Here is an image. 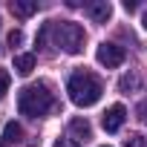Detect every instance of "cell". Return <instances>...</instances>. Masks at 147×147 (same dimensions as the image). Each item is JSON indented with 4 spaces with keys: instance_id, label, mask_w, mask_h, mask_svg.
Masks as SVG:
<instances>
[{
    "instance_id": "cell-1",
    "label": "cell",
    "mask_w": 147,
    "mask_h": 147,
    "mask_svg": "<svg viewBox=\"0 0 147 147\" xmlns=\"http://www.w3.org/2000/svg\"><path fill=\"white\" fill-rule=\"evenodd\" d=\"M66 92H69V101L72 104H78V107H92L101 92H104V84L98 75H92V72L87 69H78V72H72L69 81H66Z\"/></svg>"
},
{
    "instance_id": "cell-2",
    "label": "cell",
    "mask_w": 147,
    "mask_h": 147,
    "mask_svg": "<svg viewBox=\"0 0 147 147\" xmlns=\"http://www.w3.org/2000/svg\"><path fill=\"white\" fill-rule=\"evenodd\" d=\"M52 107H55V95L49 92V87H46L43 81L29 84V87H23V90L18 92V110H20L23 115H29V118H40V115H46Z\"/></svg>"
},
{
    "instance_id": "cell-3",
    "label": "cell",
    "mask_w": 147,
    "mask_h": 147,
    "mask_svg": "<svg viewBox=\"0 0 147 147\" xmlns=\"http://www.w3.org/2000/svg\"><path fill=\"white\" fill-rule=\"evenodd\" d=\"M52 32H55V46H61L63 52L69 55H78L84 49V29L78 23H72V20H63V23H52Z\"/></svg>"
},
{
    "instance_id": "cell-4",
    "label": "cell",
    "mask_w": 147,
    "mask_h": 147,
    "mask_svg": "<svg viewBox=\"0 0 147 147\" xmlns=\"http://www.w3.org/2000/svg\"><path fill=\"white\" fill-rule=\"evenodd\" d=\"M95 58H98V63H101V66L115 69V66H121V63H124V58H127V55H124V49H121L118 43H107V40H104V43L98 46Z\"/></svg>"
},
{
    "instance_id": "cell-5",
    "label": "cell",
    "mask_w": 147,
    "mask_h": 147,
    "mask_svg": "<svg viewBox=\"0 0 147 147\" xmlns=\"http://www.w3.org/2000/svg\"><path fill=\"white\" fill-rule=\"evenodd\" d=\"M124 118H127L124 104H113V107L104 113L101 124H104V130H107V133H118V130H121V124H124Z\"/></svg>"
},
{
    "instance_id": "cell-6",
    "label": "cell",
    "mask_w": 147,
    "mask_h": 147,
    "mask_svg": "<svg viewBox=\"0 0 147 147\" xmlns=\"http://www.w3.org/2000/svg\"><path fill=\"white\" fill-rule=\"evenodd\" d=\"M69 138L75 141V144L90 141V138H92V127H90V121H87V118H72V121H69Z\"/></svg>"
},
{
    "instance_id": "cell-7",
    "label": "cell",
    "mask_w": 147,
    "mask_h": 147,
    "mask_svg": "<svg viewBox=\"0 0 147 147\" xmlns=\"http://www.w3.org/2000/svg\"><path fill=\"white\" fill-rule=\"evenodd\" d=\"M87 15L95 20V23H107L110 15H113V6L107 0H95V3H87Z\"/></svg>"
},
{
    "instance_id": "cell-8",
    "label": "cell",
    "mask_w": 147,
    "mask_h": 147,
    "mask_svg": "<svg viewBox=\"0 0 147 147\" xmlns=\"http://www.w3.org/2000/svg\"><path fill=\"white\" fill-rule=\"evenodd\" d=\"M32 69H35V55L32 52L15 55V72L18 75H32Z\"/></svg>"
},
{
    "instance_id": "cell-9",
    "label": "cell",
    "mask_w": 147,
    "mask_h": 147,
    "mask_svg": "<svg viewBox=\"0 0 147 147\" xmlns=\"http://www.w3.org/2000/svg\"><path fill=\"white\" fill-rule=\"evenodd\" d=\"M12 12L18 18H29L38 12V3H32V0H12Z\"/></svg>"
},
{
    "instance_id": "cell-10",
    "label": "cell",
    "mask_w": 147,
    "mask_h": 147,
    "mask_svg": "<svg viewBox=\"0 0 147 147\" xmlns=\"http://www.w3.org/2000/svg\"><path fill=\"white\" fill-rule=\"evenodd\" d=\"M20 136H23L20 124L9 121V124H6V130H3V144H18V141H20Z\"/></svg>"
},
{
    "instance_id": "cell-11",
    "label": "cell",
    "mask_w": 147,
    "mask_h": 147,
    "mask_svg": "<svg viewBox=\"0 0 147 147\" xmlns=\"http://www.w3.org/2000/svg\"><path fill=\"white\" fill-rule=\"evenodd\" d=\"M118 87H121V92H130V90H138V75L133 72V75H124L121 81H118Z\"/></svg>"
},
{
    "instance_id": "cell-12",
    "label": "cell",
    "mask_w": 147,
    "mask_h": 147,
    "mask_svg": "<svg viewBox=\"0 0 147 147\" xmlns=\"http://www.w3.org/2000/svg\"><path fill=\"white\" fill-rule=\"evenodd\" d=\"M124 147H147V138H144V136H138V133H133V136L124 141Z\"/></svg>"
},
{
    "instance_id": "cell-13",
    "label": "cell",
    "mask_w": 147,
    "mask_h": 147,
    "mask_svg": "<svg viewBox=\"0 0 147 147\" xmlns=\"http://www.w3.org/2000/svg\"><path fill=\"white\" fill-rule=\"evenodd\" d=\"M9 84H12V78H9V72H6V69H0V98H3V95L9 92Z\"/></svg>"
},
{
    "instance_id": "cell-14",
    "label": "cell",
    "mask_w": 147,
    "mask_h": 147,
    "mask_svg": "<svg viewBox=\"0 0 147 147\" xmlns=\"http://www.w3.org/2000/svg\"><path fill=\"white\" fill-rule=\"evenodd\" d=\"M23 43V32L20 29H15V32H9V46L15 49V46H20Z\"/></svg>"
},
{
    "instance_id": "cell-15",
    "label": "cell",
    "mask_w": 147,
    "mask_h": 147,
    "mask_svg": "<svg viewBox=\"0 0 147 147\" xmlns=\"http://www.w3.org/2000/svg\"><path fill=\"white\" fill-rule=\"evenodd\" d=\"M55 147H78V144L72 141V138H58V141H55Z\"/></svg>"
},
{
    "instance_id": "cell-16",
    "label": "cell",
    "mask_w": 147,
    "mask_h": 147,
    "mask_svg": "<svg viewBox=\"0 0 147 147\" xmlns=\"http://www.w3.org/2000/svg\"><path fill=\"white\" fill-rule=\"evenodd\" d=\"M124 9H127V12H136V9H138V3H133V0H124Z\"/></svg>"
},
{
    "instance_id": "cell-17",
    "label": "cell",
    "mask_w": 147,
    "mask_h": 147,
    "mask_svg": "<svg viewBox=\"0 0 147 147\" xmlns=\"http://www.w3.org/2000/svg\"><path fill=\"white\" fill-rule=\"evenodd\" d=\"M141 26L147 29V9H144V18H141Z\"/></svg>"
},
{
    "instance_id": "cell-18",
    "label": "cell",
    "mask_w": 147,
    "mask_h": 147,
    "mask_svg": "<svg viewBox=\"0 0 147 147\" xmlns=\"http://www.w3.org/2000/svg\"><path fill=\"white\" fill-rule=\"evenodd\" d=\"M141 113H144V121H147V104H144V107H141Z\"/></svg>"
},
{
    "instance_id": "cell-19",
    "label": "cell",
    "mask_w": 147,
    "mask_h": 147,
    "mask_svg": "<svg viewBox=\"0 0 147 147\" xmlns=\"http://www.w3.org/2000/svg\"><path fill=\"white\" fill-rule=\"evenodd\" d=\"M104 147H110V144H104Z\"/></svg>"
}]
</instances>
